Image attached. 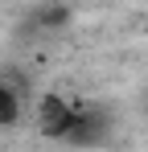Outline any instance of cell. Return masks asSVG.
I'll use <instances>...</instances> for the list:
<instances>
[{
	"instance_id": "cell-1",
	"label": "cell",
	"mask_w": 148,
	"mask_h": 152,
	"mask_svg": "<svg viewBox=\"0 0 148 152\" xmlns=\"http://www.w3.org/2000/svg\"><path fill=\"white\" fill-rule=\"evenodd\" d=\"M70 119H74V103L70 99H62V95H53V91L37 99V127H41L45 136L58 140V136L70 127Z\"/></svg>"
},
{
	"instance_id": "cell-2",
	"label": "cell",
	"mask_w": 148,
	"mask_h": 152,
	"mask_svg": "<svg viewBox=\"0 0 148 152\" xmlns=\"http://www.w3.org/2000/svg\"><path fill=\"white\" fill-rule=\"evenodd\" d=\"M0 124L4 127L21 124V91H12L4 78H0Z\"/></svg>"
},
{
	"instance_id": "cell-3",
	"label": "cell",
	"mask_w": 148,
	"mask_h": 152,
	"mask_svg": "<svg viewBox=\"0 0 148 152\" xmlns=\"http://www.w3.org/2000/svg\"><path fill=\"white\" fill-rule=\"evenodd\" d=\"M33 21H37L41 29H62L66 21H70V4H41Z\"/></svg>"
}]
</instances>
